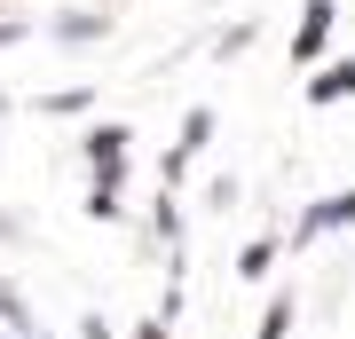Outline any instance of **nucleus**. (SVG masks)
I'll use <instances>...</instances> for the list:
<instances>
[{"mask_svg":"<svg viewBox=\"0 0 355 339\" xmlns=\"http://www.w3.org/2000/svg\"><path fill=\"white\" fill-rule=\"evenodd\" d=\"M324 32H331V8H308V24H300V40H292V55H316Z\"/></svg>","mask_w":355,"mask_h":339,"instance_id":"f257e3e1","label":"nucleus"},{"mask_svg":"<svg viewBox=\"0 0 355 339\" xmlns=\"http://www.w3.org/2000/svg\"><path fill=\"white\" fill-rule=\"evenodd\" d=\"M340 221H355V198H331V205H316V214H308V237H324V229H340Z\"/></svg>","mask_w":355,"mask_h":339,"instance_id":"f03ea898","label":"nucleus"},{"mask_svg":"<svg viewBox=\"0 0 355 339\" xmlns=\"http://www.w3.org/2000/svg\"><path fill=\"white\" fill-rule=\"evenodd\" d=\"M284 324H292V300H277V308H268V324H261V339H284Z\"/></svg>","mask_w":355,"mask_h":339,"instance_id":"7ed1b4c3","label":"nucleus"},{"mask_svg":"<svg viewBox=\"0 0 355 339\" xmlns=\"http://www.w3.org/2000/svg\"><path fill=\"white\" fill-rule=\"evenodd\" d=\"M324 95H355V63H340V71L324 79Z\"/></svg>","mask_w":355,"mask_h":339,"instance_id":"20e7f679","label":"nucleus"},{"mask_svg":"<svg viewBox=\"0 0 355 339\" xmlns=\"http://www.w3.org/2000/svg\"><path fill=\"white\" fill-rule=\"evenodd\" d=\"M142 339H166V331H158V324H150V331H142Z\"/></svg>","mask_w":355,"mask_h":339,"instance_id":"39448f33","label":"nucleus"}]
</instances>
